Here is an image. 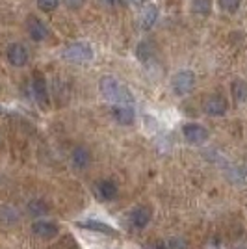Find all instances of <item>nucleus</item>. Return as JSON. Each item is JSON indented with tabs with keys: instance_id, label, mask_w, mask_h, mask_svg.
Here are the masks:
<instances>
[{
	"instance_id": "nucleus-2",
	"label": "nucleus",
	"mask_w": 247,
	"mask_h": 249,
	"mask_svg": "<svg viewBox=\"0 0 247 249\" xmlns=\"http://www.w3.org/2000/svg\"><path fill=\"white\" fill-rule=\"evenodd\" d=\"M63 58H65L67 62H71V63H88V62H91V60H93L91 45L82 43V41L71 43V45H67V47H65V51H63Z\"/></svg>"
},
{
	"instance_id": "nucleus-20",
	"label": "nucleus",
	"mask_w": 247,
	"mask_h": 249,
	"mask_svg": "<svg viewBox=\"0 0 247 249\" xmlns=\"http://www.w3.org/2000/svg\"><path fill=\"white\" fill-rule=\"evenodd\" d=\"M217 4H219V8L227 13H236L240 10V4H242V0H217Z\"/></svg>"
},
{
	"instance_id": "nucleus-24",
	"label": "nucleus",
	"mask_w": 247,
	"mask_h": 249,
	"mask_svg": "<svg viewBox=\"0 0 247 249\" xmlns=\"http://www.w3.org/2000/svg\"><path fill=\"white\" fill-rule=\"evenodd\" d=\"M151 249H167V242H155Z\"/></svg>"
},
{
	"instance_id": "nucleus-14",
	"label": "nucleus",
	"mask_w": 247,
	"mask_h": 249,
	"mask_svg": "<svg viewBox=\"0 0 247 249\" xmlns=\"http://www.w3.org/2000/svg\"><path fill=\"white\" fill-rule=\"evenodd\" d=\"M78 227H84V229H88V231H95V232H103V234H108V236H115V234H117L110 225L101 223V221H93V219L78 221Z\"/></svg>"
},
{
	"instance_id": "nucleus-1",
	"label": "nucleus",
	"mask_w": 247,
	"mask_h": 249,
	"mask_svg": "<svg viewBox=\"0 0 247 249\" xmlns=\"http://www.w3.org/2000/svg\"><path fill=\"white\" fill-rule=\"evenodd\" d=\"M101 91H103L104 97L113 104H132L134 103L132 93H130V91H128L117 78H113V76H104L103 80H101Z\"/></svg>"
},
{
	"instance_id": "nucleus-17",
	"label": "nucleus",
	"mask_w": 247,
	"mask_h": 249,
	"mask_svg": "<svg viewBox=\"0 0 247 249\" xmlns=\"http://www.w3.org/2000/svg\"><path fill=\"white\" fill-rule=\"evenodd\" d=\"M153 56H155V47H153L151 41H141L136 47V58H138L140 62H143V63L149 62Z\"/></svg>"
},
{
	"instance_id": "nucleus-12",
	"label": "nucleus",
	"mask_w": 247,
	"mask_h": 249,
	"mask_svg": "<svg viewBox=\"0 0 247 249\" xmlns=\"http://www.w3.org/2000/svg\"><path fill=\"white\" fill-rule=\"evenodd\" d=\"M32 232L43 240H51L58 234V225H54L51 221H45V219H39L32 225Z\"/></svg>"
},
{
	"instance_id": "nucleus-16",
	"label": "nucleus",
	"mask_w": 247,
	"mask_h": 249,
	"mask_svg": "<svg viewBox=\"0 0 247 249\" xmlns=\"http://www.w3.org/2000/svg\"><path fill=\"white\" fill-rule=\"evenodd\" d=\"M156 21H158V8L156 6H147L143 10V15H141V28L149 30V28L155 26Z\"/></svg>"
},
{
	"instance_id": "nucleus-10",
	"label": "nucleus",
	"mask_w": 247,
	"mask_h": 249,
	"mask_svg": "<svg viewBox=\"0 0 247 249\" xmlns=\"http://www.w3.org/2000/svg\"><path fill=\"white\" fill-rule=\"evenodd\" d=\"M153 218V212L149 207H136L130 212V223L134 229H145Z\"/></svg>"
},
{
	"instance_id": "nucleus-13",
	"label": "nucleus",
	"mask_w": 247,
	"mask_h": 249,
	"mask_svg": "<svg viewBox=\"0 0 247 249\" xmlns=\"http://www.w3.org/2000/svg\"><path fill=\"white\" fill-rule=\"evenodd\" d=\"M95 192H97V197L101 199V201H112V199H115V196H117V184H115L113 180L104 178L101 182H97Z\"/></svg>"
},
{
	"instance_id": "nucleus-4",
	"label": "nucleus",
	"mask_w": 247,
	"mask_h": 249,
	"mask_svg": "<svg viewBox=\"0 0 247 249\" xmlns=\"http://www.w3.org/2000/svg\"><path fill=\"white\" fill-rule=\"evenodd\" d=\"M182 134L184 138L190 142V143H194V145H201V143H205L206 140H208V130H206L203 124L199 123H188L182 126Z\"/></svg>"
},
{
	"instance_id": "nucleus-6",
	"label": "nucleus",
	"mask_w": 247,
	"mask_h": 249,
	"mask_svg": "<svg viewBox=\"0 0 247 249\" xmlns=\"http://www.w3.org/2000/svg\"><path fill=\"white\" fill-rule=\"evenodd\" d=\"M32 91H34V97L35 101L41 104V106H49L51 103V97H49V88H47V80L41 73H35L34 78H32Z\"/></svg>"
},
{
	"instance_id": "nucleus-22",
	"label": "nucleus",
	"mask_w": 247,
	"mask_h": 249,
	"mask_svg": "<svg viewBox=\"0 0 247 249\" xmlns=\"http://www.w3.org/2000/svg\"><path fill=\"white\" fill-rule=\"evenodd\" d=\"M167 249H188L184 238H173L167 242Z\"/></svg>"
},
{
	"instance_id": "nucleus-3",
	"label": "nucleus",
	"mask_w": 247,
	"mask_h": 249,
	"mask_svg": "<svg viewBox=\"0 0 247 249\" xmlns=\"http://www.w3.org/2000/svg\"><path fill=\"white\" fill-rule=\"evenodd\" d=\"M171 88L178 97H184V95L192 93L194 88H195V74L190 69H182L173 76L171 80Z\"/></svg>"
},
{
	"instance_id": "nucleus-5",
	"label": "nucleus",
	"mask_w": 247,
	"mask_h": 249,
	"mask_svg": "<svg viewBox=\"0 0 247 249\" xmlns=\"http://www.w3.org/2000/svg\"><path fill=\"white\" fill-rule=\"evenodd\" d=\"M6 56H8V62L15 67H24L28 60H30V54H28V49L21 45V43H11L6 51Z\"/></svg>"
},
{
	"instance_id": "nucleus-8",
	"label": "nucleus",
	"mask_w": 247,
	"mask_h": 249,
	"mask_svg": "<svg viewBox=\"0 0 247 249\" xmlns=\"http://www.w3.org/2000/svg\"><path fill=\"white\" fill-rule=\"evenodd\" d=\"M205 110L208 115L212 117H219V115H225V112L229 110V104L223 95H212L208 97L205 103Z\"/></svg>"
},
{
	"instance_id": "nucleus-25",
	"label": "nucleus",
	"mask_w": 247,
	"mask_h": 249,
	"mask_svg": "<svg viewBox=\"0 0 247 249\" xmlns=\"http://www.w3.org/2000/svg\"><path fill=\"white\" fill-rule=\"evenodd\" d=\"M147 0H130V4H134V6H143Z\"/></svg>"
},
{
	"instance_id": "nucleus-21",
	"label": "nucleus",
	"mask_w": 247,
	"mask_h": 249,
	"mask_svg": "<svg viewBox=\"0 0 247 249\" xmlns=\"http://www.w3.org/2000/svg\"><path fill=\"white\" fill-rule=\"evenodd\" d=\"M60 6V0H37V8L45 13H51Z\"/></svg>"
},
{
	"instance_id": "nucleus-9",
	"label": "nucleus",
	"mask_w": 247,
	"mask_h": 249,
	"mask_svg": "<svg viewBox=\"0 0 247 249\" xmlns=\"http://www.w3.org/2000/svg\"><path fill=\"white\" fill-rule=\"evenodd\" d=\"M112 117L119 124H132L136 119V112L130 104H113Z\"/></svg>"
},
{
	"instance_id": "nucleus-19",
	"label": "nucleus",
	"mask_w": 247,
	"mask_h": 249,
	"mask_svg": "<svg viewBox=\"0 0 247 249\" xmlns=\"http://www.w3.org/2000/svg\"><path fill=\"white\" fill-rule=\"evenodd\" d=\"M192 11L195 15L206 17L212 11V0H192Z\"/></svg>"
},
{
	"instance_id": "nucleus-7",
	"label": "nucleus",
	"mask_w": 247,
	"mask_h": 249,
	"mask_svg": "<svg viewBox=\"0 0 247 249\" xmlns=\"http://www.w3.org/2000/svg\"><path fill=\"white\" fill-rule=\"evenodd\" d=\"M26 30H28V36H30L34 41H45L47 37H49V28H47V24L39 19V17H35V15H30L28 17V21H26Z\"/></svg>"
},
{
	"instance_id": "nucleus-26",
	"label": "nucleus",
	"mask_w": 247,
	"mask_h": 249,
	"mask_svg": "<svg viewBox=\"0 0 247 249\" xmlns=\"http://www.w3.org/2000/svg\"><path fill=\"white\" fill-rule=\"evenodd\" d=\"M106 4H110V6H117L119 4V0H104Z\"/></svg>"
},
{
	"instance_id": "nucleus-15",
	"label": "nucleus",
	"mask_w": 247,
	"mask_h": 249,
	"mask_svg": "<svg viewBox=\"0 0 247 249\" xmlns=\"http://www.w3.org/2000/svg\"><path fill=\"white\" fill-rule=\"evenodd\" d=\"M28 214L34 218H43L49 214V205L43 199H32L28 203Z\"/></svg>"
},
{
	"instance_id": "nucleus-18",
	"label": "nucleus",
	"mask_w": 247,
	"mask_h": 249,
	"mask_svg": "<svg viewBox=\"0 0 247 249\" xmlns=\"http://www.w3.org/2000/svg\"><path fill=\"white\" fill-rule=\"evenodd\" d=\"M230 91L232 97L236 99L238 103H246L247 101V82L246 80H234L230 84Z\"/></svg>"
},
{
	"instance_id": "nucleus-11",
	"label": "nucleus",
	"mask_w": 247,
	"mask_h": 249,
	"mask_svg": "<svg viewBox=\"0 0 247 249\" xmlns=\"http://www.w3.org/2000/svg\"><path fill=\"white\" fill-rule=\"evenodd\" d=\"M71 160H72V166L76 167V169H80V171H84V169H88L89 164H91V153L84 145H78L72 149Z\"/></svg>"
},
{
	"instance_id": "nucleus-23",
	"label": "nucleus",
	"mask_w": 247,
	"mask_h": 249,
	"mask_svg": "<svg viewBox=\"0 0 247 249\" xmlns=\"http://www.w3.org/2000/svg\"><path fill=\"white\" fill-rule=\"evenodd\" d=\"M63 2H65V6H67L69 10H78V8H82L86 0H63Z\"/></svg>"
}]
</instances>
